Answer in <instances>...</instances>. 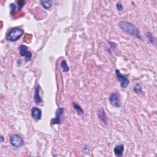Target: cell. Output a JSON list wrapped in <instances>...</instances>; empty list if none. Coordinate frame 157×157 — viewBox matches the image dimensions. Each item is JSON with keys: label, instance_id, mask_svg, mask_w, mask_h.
I'll return each mask as SVG.
<instances>
[{"label": "cell", "instance_id": "6da1fadb", "mask_svg": "<svg viewBox=\"0 0 157 157\" xmlns=\"http://www.w3.org/2000/svg\"><path fill=\"white\" fill-rule=\"evenodd\" d=\"M119 26L126 33L133 36L134 37L138 39H142L139 30L132 23L127 21H121L119 22Z\"/></svg>", "mask_w": 157, "mask_h": 157}, {"label": "cell", "instance_id": "7a4b0ae2", "mask_svg": "<svg viewBox=\"0 0 157 157\" xmlns=\"http://www.w3.org/2000/svg\"><path fill=\"white\" fill-rule=\"evenodd\" d=\"M24 33V31L19 28H13L6 35V39L11 42L17 41Z\"/></svg>", "mask_w": 157, "mask_h": 157}, {"label": "cell", "instance_id": "3957f363", "mask_svg": "<svg viewBox=\"0 0 157 157\" xmlns=\"http://www.w3.org/2000/svg\"><path fill=\"white\" fill-rule=\"evenodd\" d=\"M10 143L12 146L15 148H21L24 145V140L20 135L14 134L11 136Z\"/></svg>", "mask_w": 157, "mask_h": 157}, {"label": "cell", "instance_id": "277c9868", "mask_svg": "<svg viewBox=\"0 0 157 157\" xmlns=\"http://www.w3.org/2000/svg\"><path fill=\"white\" fill-rule=\"evenodd\" d=\"M115 74L117 80L120 82L121 87L123 88H126L128 86L129 83H130V80L128 79V76L123 75L118 70L115 71Z\"/></svg>", "mask_w": 157, "mask_h": 157}, {"label": "cell", "instance_id": "5b68a950", "mask_svg": "<svg viewBox=\"0 0 157 157\" xmlns=\"http://www.w3.org/2000/svg\"><path fill=\"white\" fill-rule=\"evenodd\" d=\"M64 109L63 107L58 108L56 112V116L54 119L52 120L51 123L52 125L61 124L63 122V116L64 114Z\"/></svg>", "mask_w": 157, "mask_h": 157}, {"label": "cell", "instance_id": "8992f818", "mask_svg": "<svg viewBox=\"0 0 157 157\" xmlns=\"http://www.w3.org/2000/svg\"><path fill=\"white\" fill-rule=\"evenodd\" d=\"M20 54L22 57H25L26 62H30L32 59V53L28 50V47L25 45H21L19 47Z\"/></svg>", "mask_w": 157, "mask_h": 157}, {"label": "cell", "instance_id": "52a82bcc", "mask_svg": "<svg viewBox=\"0 0 157 157\" xmlns=\"http://www.w3.org/2000/svg\"><path fill=\"white\" fill-rule=\"evenodd\" d=\"M109 100L112 106L116 107H119L120 106V97L117 93H112L109 96Z\"/></svg>", "mask_w": 157, "mask_h": 157}, {"label": "cell", "instance_id": "ba28073f", "mask_svg": "<svg viewBox=\"0 0 157 157\" xmlns=\"http://www.w3.org/2000/svg\"><path fill=\"white\" fill-rule=\"evenodd\" d=\"M31 116L36 120H40L42 117V111L37 107H33L31 109Z\"/></svg>", "mask_w": 157, "mask_h": 157}, {"label": "cell", "instance_id": "9c48e42d", "mask_svg": "<svg viewBox=\"0 0 157 157\" xmlns=\"http://www.w3.org/2000/svg\"><path fill=\"white\" fill-rule=\"evenodd\" d=\"M40 86L38 85L36 86L35 90H34V99L35 103L37 104H39L41 103L42 101V99L41 97V96L39 95V91H40Z\"/></svg>", "mask_w": 157, "mask_h": 157}, {"label": "cell", "instance_id": "30bf717a", "mask_svg": "<svg viewBox=\"0 0 157 157\" xmlns=\"http://www.w3.org/2000/svg\"><path fill=\"white\" fill-rule=\"evenodd\" d=\"M114 154L116 156L121 157L123 155L124 152V146L123 144H120L115 147L114 149Z\"/></svg>", "mask_w": 157, "mask_h": 157}, {"label": "cell", "instance_id": "8fae6325", "mask_svg": "<svg viewBox=\"0 0 157 157\" xmlns=\"http://www.w3.org/2000/svg\"><path fill=\"white\" fill-rule=\"evenodd\" d=\"M98 116L99 119L101 120V122L107 124V118L106 114V112L104 111V109H101L98 111Z\"/></svg>", "mask_w": 157, "mask_h": 157}, {"label": "cell", "instance_id": "7c38bea8", "mask_svg": "<svg viewBox=\"0 0 157 157\" xmlns=\"http://www.w3.org/2000/svg\"><path fill=\"white\" fill-rule=\"evenodd\" d=\"M40 3H41V5L43 6V7L45 8L46 9H50V7L52 6V3H53V2H52L51 0H41Z\"/></svg>", "mask_w": 157, "mask_h": 157}, {"label": "cell", "instance_id": "4fadbf2b", "mask_svg": "<svg viewBox=\"0 0 157 157\" xmlns=\"http://www.w3.org/2000/svg\"><path fill=\"white\" fill-rule=\"evenodd\" d=\"M72 106H73L74 109L76 111V112H78V114L80 115H82L83 114L84 111L82 109V108L80 107V106H79V104H78L77 103H72Z\"/></svg>", "mask_w": 157, "mask_h": 157}, {"label": "cell", "instance_id": "5bb4252c", "mask_svg": "<svg viewBox=\"0 0 157 157\" xmlns=\"http://www.w3.org/2000/svg\"><path fill=\"white\" fill-rule=\"evenodd\" d=\"M61 67L62 68V70L63 72H66L68 71H69L70 70V68L68 65V63L66 62V60H62V62H61Z\"/></svg>", "mask_w": 157, "mask_h": 157}, {"label": "cell", "instance_id": "9a60e30c", "mask_svg": "<svg viewBox=\"0 0 157 157\" xmlns=\"http://www.w3.org/2000/svg\"><path fill=\"white\" fill-rule=\"evenodd\" d=\"M134 91L136 93H141L142 92V88L140 87L139 83H136V85L134 87Z\"/></svg>", "mask_w": 157, "mask_h": 157}, {"label": "cell", "instance_id": "2e32d148", "mask_svg": "<svg viewBox=\"0 0 157 157\" xmlns=\"http://www.w3.org/2000/svg\"><path fill=\"white\" fill-rule=\"evenodd\" d=\"M146 36L152 44H155V39L154 37V36L152 34V33H149V32H147L146 33Z\"/></svg>", "mask_w": 157, "mask_h": 157}, {"label": "cell", "instance_id": "e0dca14e", "mask_svg": "<svg viewBox=\"0 0 157 157\" xmlns=\"http://www.w3.org/2000/svg\"><path fill=\"white\" fill-rule=\"evenodd\" d=\"M17 4H18V10L21 11V10H22V8L24 7V6H25V1H22V0H21V1H17Z\"/></svg>", "mask_w": 157, "mask_h": 157}, {"label": "cell", "instance_id": "ac0fdd59", "mask_svg": "<svg viewBox=\"0 0 157 157\" xmlns=\"http://www.w3.org/2000/svg\"><path fill=\"white\" fill-rule=\"evenodd\" d=\"M9 7H10V9H11V14L13 15V13L15 11V9H16V7H17V6H16L15 4L12 3L10 5Z\"/></svg>", "mask_w": 157, "mask_h": 157}, {"label": "cell", "instance_id": "d6986e66", "mask_svg": "<svg viewBox=\"0 0 157 157\" xmlns=\"http://www.w3.org/2000/svg\"><path fill=\"white\" fill-rule=\"evenodd\" d=\"M116 7H117V10L119 11H122L123 9V6L122 5V4L120 3V2L117 3V5H116Z\"/></svg>", "mask_w": 157, "mask_h": 157}, {"label": "cell", "instance_id": "ffe728a7", "mask_svg": "<svg viewBox=\"0 0 157 157\" xmlns=\"http://www.w3.org/2000/svg\"><path fill=\"white\" fill-rule=\"evenodd\" d=\"M89 151V149H88V147L87 146H85V147L83 148V152H88Z\"/></svg>", "mask_w": 157, "mask_h": 157}, {"label": "cell", "instance_id": "44dd1931", "mask_svg": "<svg viewBox=\"0 0 157 157\" xmlns=\"http://www.w3.org/2000/svg\"><path fill=\"white\" fill-rule=\"evenodd\" d=\"M0 139H1V142H3L4 141V138L3 136H1V138H0Z\"/></svg>", "mask_w": 157, "mask_h": 157}]
</instances>
